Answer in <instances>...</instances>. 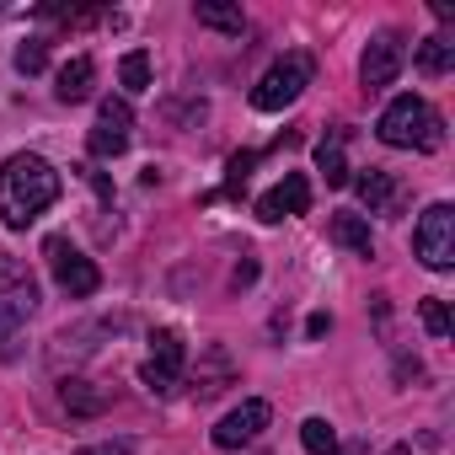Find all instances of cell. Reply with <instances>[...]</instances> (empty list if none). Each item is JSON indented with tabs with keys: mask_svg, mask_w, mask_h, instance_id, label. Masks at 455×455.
<instances>
[{
	"mask_svg": "<svg viewBox=\"0 0 455 455\" xmlns=\"http://www.w3.org/2000/svg\"><path fill=\"white\" fill-rule=\"evenodd\" d=\"M60 198V172L44 161V156H12L0 166V220L12 225V231H28V225Z\"/></svg>",
	"mask_w": 455,
	"mask_h": 455,
	"instance_id": "6da1fadb",
	"label": "cell"
},
{
	"mask_svg": "<svg viewBox=\"0 0 455 455\" xmlns=\"http://www.w3.org/2000/svg\"><path fill=\"white\" fill-rule=\"evenodd\" d=\"M375 134H380V145H391V150H439V145H444V124H439V113H434L423 97H396V102L380 113Z\"/></svg>",
	"mask_w": 455,
	"mask_h": 455,
	"instance_id": "7a4b0ae2",
	"label": "cell"
},
{
	"mask_svg": "<svg viewBox=\"0 0 455 455\" xmlns=\"http://www.w3.org/2000/svg\"><path fill=\"white\" fill-rule=\"evenodd\" d=\"M311 86V54H284L279 65H268V76L252 86V108L258 113H279V108H290L300 92Z\"/></svg>",
	"mask_w": 455,
	"mask_h": 455,
	"instance_id": "3957f363",
	"label": "cell"
},
{
	"mask_svg": "<svg viewBox=\"0 0 455 455\" xmlns=\"http://www.w3.org/2000/svg\"><path fill=\"white\" fill-rule=\"evenodd\" d=\"M412 247H418L423 268H434V274L455 268V209H450V204H428V209L418 214Z\"/></svg>",
	"mask_w": 455,
	"mask_h": 455,
	"instance_id": "277c9868",
	"label": "cell"
},
{
	"mask_svg": "<svg viewBox=\"0 0 455 455\" xmlns=\"http://www.w3.org/2000/svg\"><path fill=\"white\" fill-rule=\"evenodd\" d=\"M44 258H49V268H54V279H60V290H65V295H76V300L97 295V284H102L97 263H92L86 252H76V247H70L65 236H49Z\"/></svg>",
	"mask_w": 455,
	"mask_h": 455,
	"instance_id": "5b68a950",
	"label": "cell"
},
{
	"mask_svg": "<svg viewBox=\"0 0 455 455\" xmlns=\"http://www.w3.org/2000/svg\"><path fill=\"white\" fill-rule=\"evenodd\" d=\"M182 364H188L182 338H177V332H156V338H150V359L140 364V380H145L156 396H166V391L182 380Z\"/></svg>",
	"mask_w": 455,
	"mask_h": 455,
	"instance_id": "8992f818",
	"label": "cell"
},
{
	"mask_svg": "<svg viewBox=\"0 0 455 455\" xmlns=\"http://www.w3.org/2000/svg\"><path fill=\"white\" fill-rule=\"evenodd\" d=\"M402 65H407V44L396 33H375L370 49H364V60H359V81L370 92H380V86H391L402 76Z\"/></svg>",
	"mask_w": 455,
	"mask_h": 455,
	"instance_id": "52a82bcc",
	"label": "cell"
},
{
	"mask_svg": "<svg viewBox=\"0 0 455 455\" xmlns=\"http://www.w3.org/2000/svg\"><path fill=\"white\" fill-rule=\"evenodd\" d=\"M129 129H134V113H129V102L124 97H108L102 108H97V129H92V156H102V161H113V156H124L129 150Z\"/></svg>",
	"mask_w": 455,
	"mask_h": 455,
	"instance_id": "ba28073f",
	"label": "cell"
},
{
	"mask_svg": "<svg viewBox=\"0 0 455 455\" xmlns=\"http://www.w3.org/2000/svg\"><path fill=\"white\" fill-rule=\"evenodd\" d=\"M268 418H274V412H268V402H258V396H252V402L231 407V412L214 423V444H220V450H242L247 439H258V434L268 428Z\"/></svg>",
	"mask_w": 455,
	"mask_h": 455,
	"instance_id": "9c48e42d",
	"label": "cell"
},
{
	"mask_svg": "<svg viewBox=\"0 0 455 455\" xmlns=\"http://www.w3.org/2000/svg\"><path fill=\"white\" fill-rule=\"evenodd\" d=\"M311 209V182H306V172H284L263 198H258V214L268 220V225H279V220H290V214H306Z\"/></svg>",
	"mask_w": 455,
	"mask_h": 455,
	"instance_id": "30bf717a",
	"label": "cell"
},
{
	"mask_svg": "<svg viewBox=\"0 0 455 455\" xmlns=\"http://www.w3.org/2000/svg\"><path fill=\"white\" fill-rule=\"evenodd\" d=\"M359 198H364L370 214H402V182H396L386 166H370V172L359 177Z\"/></svg>",
	"mask_w": 455,
	"mask_h": 455,
	"instance_id": "8fae6325",
	"label": "cell"
},
{
	"mask_svg": "<svg viewBox=\"0 0 455 455\" xmlns=\"http://www.w3.org/2000/svg\"><path fill=\"white\" fill-rule=\"evenodd\" d=\"M60 402H65V412L70 418H97V412H108L113 407V391L108 386H97V380H65L60 386Z\"/></svg>",
	"mask_w": 455,
	"mask_h": 455,
	"instance_id": "7c38bea8",
	"label": "cell"
},
{
	"mask_svg": "<svg viewBox=\"0 0 455 455\" xmlns=\"http://www.w3.org/2000/svg\"><path fill=\"white\" fill-rule=\"evenodd\" d=\"M327 231H332L338 247H348V252H359V258L375 252V242H370V220H364V214H348V209H343V214H332Z\"/></svg>",
	"mask_w": 455,
	"mask_h": 455,
	"instance_id": "4fadbf2b",
	"label": "cell"
},
{
	"mask_svg": "<svg viewBox=\"0 0 455 455\" xmlns=\"http://www.w3.org/2000/svg\"><path fill=\"white\" fill-rule=\"evenodd\" d=\"M92 81H97V65L81 54V60H70V65L60 70L54 97H60V102H86V97H92Z\"/></svg>",
	"mask_w": 455,
	"mask_h": 455,
	"instance_id": "5bb4252c",
	"label": "cell"
},
{
	"mask_svg": "<svg viewBox=\"0 0 455 455\" xmlns=\"http://www.w3.org/2000/svg\"><path fill=\"white\" fill-rule=\"evenodd\" d=\"M193 17H198V28H214V33H231V38H242V28H247L242 6H220V0H198V6H193Z\"/></svg>",
	"mask_w": 455,
	"mask_h": 455,
	"instance_id": "9a60e30c",
	"label": "cell"
},
{
	"mask_svg": "<svg viewBox=\"0 0 455 455\" xmlns=\"http://www.w3.org/2000/svg\"><path fill=\"white\" fill-rule=\"evenodd\" d=\"M231 380H236L231 354H225V348H209V354H204V370H198V396H214V391H225Z\"/></svg>",
	"mask_w": 455,
	"mask_h": 455,
	"instance_id": "2e32d148",
	"label": "cell"
},
{
	"mask_svg": "<svg viewBox=\"0 0 455 455\" xmlns=\"http://www.w3.org/2000/svg\"><path fill=\"white\" fill-rule=\"evenodd\" d=\"M418 70H423V76H450V70H455V44L439 38V33L423 38V44H418Z\"/></svg>",
	"mask_w": 455,
	"mask_h": 455,
	"instance_id": "e0dca14e",
	"label": "cell"
},
{
	"mask_svg": "<svg viewBox=\"0 0 455 455\" xmlns=\"http://www.w3.org/2000/svg\"><path fill=\"white\" fill-rule=\"evenodd\" d=\"M118 81H124V92H129V97L150 92V54H145V49L124 54V65H118Z\"/></svg>",
	"mask_w": 455,
	"mask_h": 455,
	"instance_id": "ac0fdd59",
	"label": "cell"
},
{
	"mask_svg": "<svg viewBox=\"0 0 455 455\" xmlns=\"http://www.w3.org/2000/svg\"><path fill=\"white\" fill-rule=\"evenodd\" d=\"M316 166L327 177V188H343L348 182V161H343V140H322L316 145Z\"/></svg>",
	"mask_w": 455,
	"mask_h": 455,
	"instance_id": "d6986e66",
	"label": "cell"
},
{
	"mask_svg": "<svg viewBox=\"0 0 455 455\" xmlns=\"http://www.w3.org/2000/svg\"><path fill=\"white\" fill-rule=\"evenodd\" d=\"M300 444H306L311 455H332V450H338V428H332L327 418H306V423H300Z\"/></svg>",
	"mask_w": 455,
	"mask_h": 455,
	"instance_id": "ffe728a7",
	"label": "cell"
},
{
	"mask_svg": "<svg viewBox=\"0 0 455 455\" xmlns=\"http://www.w3.org/2000/svg\"><path fill=\"white\" fill-rule=\"evenodd\" d=\"M44 65H49V44H44V38H28V44L17 49V70H22V76H38Z\"/></svg>",
	"mask_w": 455,
	"mask_h": 455,
	"instance_id": "44dd1931",
	"label": "cell"
},
{
	"mask_svg": "<svg viewBox=\"0 0 455 455\" xmlns=\"http://www.w3.org/2000/svg\"><path fill=\"white\" fill-rule=\"evenodd\" d=\"M418 316H423L428 338H450V311H444V300H423V306H418Z\"/></svg>",
	"mask_w": 455,
	"mask_h": 455,
	"instance_id": "7402d4cb",
	"label": "cell"
},
{
	"mask_svg": "<svg viewBox=\"0 0 455 455\" xmlns=\"http://www.w3.org/2000/svg\"><path fill=\"white\" fill-rule=\"evenodd\" d=\"M252 161H258V156H236V161H231V188H242V182L252 177Z\"/></svg>",
	"mask_w": 455,
	"mask_h": 455,
	"instance_id": "603a6c76",
	"label": "cell"
},
{
	"mask_svg": "<svg viewBox=\"0 0 455 455\" xmlns=\"http://www.w3.org/2000/svg\"><path fill=\"white\" fill-rule=\"evenodd\" d=\"M81 455H129V444H124V439H113V444H86Z\"/></svg>",
	"mask_w": 455,
	"mask_h": 455,
	"instance_id": "cb8c5ba5",
	"label": "cell"
},
{
	"mask_svg": "<svg viewBox=\"0 0 455 455\" xmlns=\"http://www.w3.org/2000/svg\"><path fill=\"white\" fill-rule=\"evenodd\" d=\"M327 327H332V316H322V311H316V316H311V322H306V332H311V338H322V332H327Z\"/></svg>",
	"mask_w": 455,
	"mask_h": 455,
	"instance_id": "d4e9b609",
	"label": "cell"
},
{
	"mask_svg": "<svg viewBox=\"0 0 455 455\" xmlns=\"http://www.w3.org/2000/svg\"><path fill=\"white\" fill-rule=\"evenodd\" d=\"M332 455H364V444H348V450H332Z\"/></svg>",
	"mask_w": 455,
	"mask_h": 455,
	"instance_id": "484cf974",
	"label": "cell"
}]
</instances>
